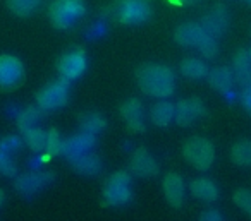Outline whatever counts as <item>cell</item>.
Here are the masks:
<instances>
[{
	"mask_svg": "<svg viewBox=\"0 0 251 221\" xmlns=\"http://www.w3.org/2000/svg\"><path fill=\"white\" fill-rule=\"evenodd\" d=\"M79 127H81V131L97 135L105 129V118L101 117L100 113L86 111V113L79 115Z\"/></svg>",
	"mask_w": 251,
	"mask_h": 221,
	"instance_id": "cell-24",
	"label": "cell"
},
{
	"mask_svg": "<svg viewBox=\"0 0 251 221\" xmlns=\"http://www.w3.org/2000/svg\"><path fill=\"white\" fill-rule=\"evenodd\" d=\"M205 29H203L201 24L198 22H186V24H181L176 31V42L182 46H195L200 43V40L205 35Z\"/></svg>",
	"mask_w": 251,
	"mask_h": 221,
	"instance_id": "cell-17",
	"label": "cell"
},
{
	"mask_svg": "<svg viewBox=\"0 0 251 221\" xmlns=\"http://www.w3.org/2000/svg\"><path fill=\"white\" fill-rule=\"evenodd\" d=\"M164 194L165 199L171 206L174 207H181L184 204V196H186V187H184V180L181 175L177 173H167L164 177Z\"/></svg>",
	"mask_w": 251,
	"mask_h": 221,
	"instance_id": "cell-14",
	"label": "cell"
},
{
	"mask_svg": "<svg viewBox=\"0 0 251 221\" xmlns=\"http://www.w3.org/2000/svg\"><path fill=\"white\" fill-rule=\"evenodd\" d=\"M25 79L21 60L12 55H0V91H11Z\"/></svg>",
	"mask_w": 251,
	"mask_h": 221,
	"instance_id": "cell-7",
	"label": "cell"
},
{
	"mask_svg": "<svg viewBox=\"0 0 251 221\" xmlns=\"http://www.w3.org/2000/svg\"><path fill=\"white\" fill-rule=\"evenodd\" d=\"M97 146V135L90 134V132H77V134L71 135L69 139H66L64 142V156H67L69 159L76 158V156L88 153Z\"/></svg>",
	"mask_w": 251,
	"mask_h": 221,
	"instance_id": "cell-11",
	"label": "cell"
},
{
	"mask_svg": "<svg viewBox=\"0 0 251 221\" xmlns=\"http://www.w3.org/2000/svg\"><path fill=\"white\" fill-rule=\"evenodd\" d=\"M232 72L236 81L241 86H250L251 84V59L246 50H239L234 55L232 60Z\"/></svg>",
	"mask_w": 251,
	"mask_h": 221,
	"instance_id": "cell-18",
	"label": "cell"
},
{
	"mask_svg": "<svg viewBox=\"0 0 251 221\" xmlns=\"http://www.w3.org/2000/svg\"><path fill=\"white\" fill-rule=\"evenodd\" d=\"M121 115L126 118L133 132H145V107L140 100L131 98V100L124 101L121 105Z\"/></svg>",
	"mask_w": 251,
	"mask_h": 221,
	"instance_id": "cell-15",
	"label": "cell"
},
{
	"mask_svg": "<svg viewBox=\"0 0 251 221\" xmlns=\"http://www.w3.org/2000/svg\"><path fill=\"white\" fill-rule=\"evenodd\" d=\"M112 14L122 24H141L151 16L148 0H117L112 5Z\"/></svg>",
	"mask_w": 251,
	"mask_h": 221,
	"instance_id": "cell-3",
	"label": "cell"
},
{
	"mask_svg": "<svg viewBox=\"0 0 251 221\" xmlns=\"http://www.w3.org/2000/svg\"><path fill=\"white\" fill-rule=\"evenodd\" d=\"M208 83H210V86L219 91V93L230 94L232 93L234 83H236V77H234V72L229 67H215V69L208 74Z\"/></svg>",
	"mask_w": 251,
	"mask_h": 221,
	"instance_id": "cell-16",
	"label": "cell"
},
{
	"mask_svg": "<svg viewBox=\"0 0 251 221\" xmlns=\"http://www.w3.org/2000/svg\"><path fill=\"white\" fill-rule=\"evenodd\" d=\"M189 190H191L193 197L203 200V202H213L219 197V189L217 185L208 178H198L193 180L191 185H189Z\"/></svg>",
	"mask_w": 251,
	"mask_h": 221,
	"instance_id": "cell-20",
	"label": "cell"
},
{
	"mask_svg": "<svg viewBox=\"0 0 251 221\" xmlns=\"http://www.w3.org/2000/svg\"><path fill=\"white\" fill-rule=\"evenodd\" d=\"M40 5H42V0H7L9 11L19 18H28L35 14Z\"/></svg>",
	"mask_w": 251,
	"mask_h": 221,
	"instance_id": "cell-25",
	"label": "cell"
},
{
	"mask_svg": "<svg viewBox=\"0 0 251 221\" xmlns=\"http://www.w3.org/2000/svg\"><path fill=\"white\" fill-rule=\"evenodd\" d=\"M181 72L184 77L193 81L203 79V77L208 76V67L203 60L195 59V57H188L181 62Z\"/></svg>",
	"mask_w": 251,
	"mask_h": 221,
	"instance_id": "cell-21",
	"label": "cell"
},
{
	"mask_svg": "<svg viewBox=\"0 0 251 221\" xmlns=\"http://www.w3.org/2000/svg\"><path fill=\"white\" fill-rule=\"evenodd\" d=\"M205 115V105L198 100V98H188V100H181L176 105V113L174 118L177 125L181 127H189L195 124L198 118Z\"/></svg>",
	"mask_w": 251,
	"mask_h": 221,
	"instance_id": "cell-10",
	"label": "cell"
},
{
	"mask_svg": "<svg viewBox=\"0 0 251 221\" xmlns=\"http://www.w3.org/2000/svg\"><path fill=\"white\" fill-rule=\"evenodd\" d=\"M105 202L108 206H124L131 200V177L126 172H115L108 178L103 190Z\"/></svg>",
	"mask_w": 251,
	"mask_h": 221,
	"instance_id": "cell-6",
	"label": "cell"
},
{
	"mask_svg": "<svg viewBox=\"0 0 251 221\" xmlns=\"http://www.w3.org/2000/svg\"><path fill=\"white\" fill-rule=\"evenodd\" d=\"M230 158L239 166H251V141H241L234 144Z\"/></svg>",
	"mask_w": 251,
	"mask_h": 221,
	"instance_id": "cell-26",
	"label": "cell"
},
{
	"mask_svg": "<svg viewBox=\"0 0 251 221\" xmlns=\"http://www.w3.org/2000/svg\"><path fill=\"white\" fill-rule=\"evenodd\" d=\"M131 172L141 178L155 177L158 173V163L145 148H138L131 156Z\"/></svg>",
	"mask_w": 251,
	"mask_h": 221,
	"instance_id": "cell-13",
	"label": "cell"
},
{
	"mask_svg": "<svg viewBox=\"0 0 251 221\" xmlns=\"http://www.w3.org/2000/svg\"><path fill=\"white\" fill-rule=\"evenodd\" d=\"M64 142L66 139L60 137V134L52 129V131L47 132V144H45V151L49 153L50 156H60L64 155Z\"/></svg>",
	"mask_w": 251,
	"mask_h": 221,
	"instance_id": "cell-28",
	"label": "cell"
},
{
	"mask_svg": "<svg viewBox=\"0 0 251 221\" xmlns=\"http://www.w3.org/2000/svg\"><path fill=\"white\" fill-rule=\"evenodd\" d=\"M19 149H21V139L18 135H5L4 139H0V151L16 155Z\"/></svg>",
	"mask_w": 251,
	"mask_h": 221,
	"instance_id": "cell-32",
	"label": "cell"
},
{
	"mask_svg": "<svg viewBox=\"0 0 251 221\" xmlns=\"http://www.w3.org/2000/svg\"><path fill=\"white\" fill-rule=\"evenodd\" d=\"M241 103H243L244 108L251 113V84L250 86L243 88V93H241Z\"/></svg>",
	"mask_w": 251,
	"mask_h": 221,
	"instance_id": "cell-33",
	"label": "cell"
},
{
	"mask_svg": "<svg viewBox=\"0 0 251 221\" xmlns=\"http://www.w3.org/2000/svg\"><path fill=\"white\" fill-rule=\"evenodd\" d=\"M234 202L239 209H243L248 216H251V190L239 189L234 192Z\"/></svg>",
	"mask_w": 251,
	"mask_h": 221,
	"instance_id": "cell-31",
	"label": "cell"
},
{
	"mask_svg": "<svg viewBox=\"0 0 251 221\" xmlns=\"http://www.w3.org/2000/svg\"><path fill=\"white\" fill-rule=\"evenodd\" d=\"M88 66L86 55H84L83 50H73V52L64 53L62 57L57 62V72L62 79L73 81L77 79L84 74Z\"/></svg>",
	"mask_w": 251,
	"mask_h": 221,
	"instance_id": "cell-8",
	"label": "cell"
},
{
	"mask_svg": "<svg viewBox=\"0 0 251 221\" xmlns=\"http://www.w3.org/2000/svg\"><path fill=\"white\" fill-rule=\"evenodd\" d=\"M53 180L52 172H33L19 175L14 180V187L21 196H33L38 190L45 189L50 182Z\"/></svg>",
	"mask_w": 251,
	"mask_h": 221,
	"instance_id": "cell-9",
	"label": "cell"
},
{
	"mask_svg": "<svg viewBox=\"0 0 251 221\" xmlns=\"http://www.w3.org/2000/svg\"><path fill=\"white\" fill-rule=\"evenodd\" d=\"M71 165H73V168L76 170L77 173H81V175H88V177L97 175V173H100V170H101L100 158H98L97 155H93L91 151L83 153V155L73 158L71 159Z\"/></svg>",
	"mask_w": 251,
	"mask_h": 221,
	"instance_id": "cell-19",
	"label": "cell"
},
{
	"mask_svg": "<svg viewBox=\"0 0 251 221\" xmlns=\"http://www.w3.org/2000/svg\"><path fill=\"white\" fill-rule=\"evenodd\" d=\"M4 200H5V194H4V190L0 189V206L4 204Z\"/></svg>",
	"mask_w": 251,
	"mask_h": 221,
	"instance_id": "cell-35",
	"label": "cell"
},
{
	"mask_svg": "<svg viewBox=\"0 0 251 221\" xmlns=\"http://www.w3.org/2000/svg\"><path fill=\"white\" fill-rule=\"evenodd\" d=\"M201 220H205V221H219V220H222V214H220L217 209H210V211H205V213L201 214Z\"/></svg>",
	"mask_w": 251,
	"mask_h": 221,
	"instance_id": "cell-34",
	"label": "cell"
},
{
	"mask_svg": "<svg viewBox=\"0 0 251 221\" xmlns=\"http://www.w3.org/2000/svg\"><path fill=\"white\" fill-rule=\"evenodd\" d=\"M136 81L145 94L162 98V100L172 96L176 89L174 72L167 66H160V64L141 67L136 74Z\"/></svg>",
	"mask_w": 251,
	"mask_h": 221,
	"instance_id": "cell-1",
	"label": "cell"
},
{
	"mask_svg": "<svg viewBox=\"0 0 251 221\" xmlns=\"http://www.w3.org/2000/svg\"><path fill=\"white\" fill-rule=\"evenodd\" d=\"M38 120H40V110L35 107H28V108H25V110H21L18 113V118H16L19 131H25V129H29V127H36Z\"/></svg>",
	"mask_w": 251,
	"mask_h": 221,
	"instance_id": "cell-27",
	"label": "cell"
},
{
	"mask_svg": "<svg viewBox=\"0 0 251 221\" xmlns=\"http://www.w3.org/2000/svg\"><path fill=\"white\" fill-rule=\"evenodd\" d=\"M67 100H69V84L62 77H60V81L43 86L36 93V103H38L40 110H59L64 105H67Z\"/></svg>",
	"mask_w": 251,
	"mask_h": 221,
	"instance_id": "cell-5",
	"label": "cell"
},
{
	"mask_svg": "<svg viewBox=\"0 0 251 221\" xmlns=\"http://www.w3.org/2000/svg\"><path fill=\"white\" fill-rule=\"evenodd\" d=\"M200 24L203 26V29H205L208 35L219 38V36L224 35V33L227 31V28H229V12H227V9L224 7V5H215V7L203 18V21L200 22Z\"/></svg>",
	"mask_w": 251,
	"mask_h": 221,
	"instance_id": "cell-12",
	"label": "cell"
},
{
	"mask_svg": "<svg viewBox=\"0 0 251 221\" xmlns=\"http://www.w3.org/2000/svg\"><path fill=\"white\" fill-rule=\"evenodd\" d=\"M176 113V105L169 103V101H160L151 108V122H153L157 127H165L169 122L174 118Z\"/></svg>",
	"mask_w": 251,
	"mask_h": 221,
	"instance_id": "cell-22",
	"label": "cell"
},
{
	"mask_svg": "<svg viewBox=\"0 0 251 221\" xmlns=\"http://www.w3.org/2000/svg\"><path fill=\"white\" fill-rule=\"evenodd\" d=\"M86 12L83 0H53L49 9V18L55 28L67 29L74 26Z\"/></svg>",
	"mask_w": 251,
	"mask_h": 221,
	"instance_id": "cell-2",
	"label": "cell"
},
{
	"mask_svg": "<svg viewBox=\"0 0 251 221\" xmlns=\"http://www.w3.org/2000/svg\"><path fill=\"white\" fill-rule=\"evenodd\" d=\"M181 2H184V4H196L200 0H181Z\"/></svg>",
	"mask_w": 251,
	"mask_h": 221,
	"instance_id": "cell-36",
	"label": "cell"
},
{
	"mask_svg": "<svg viewBox=\"0 0 251 221\" xmlns=\"http://www.w3.org/2000/svg\"><path fill=\"white\" fill-rule=\"evenodd\" d=\"M182 155L184 159L193 166V168L205 172L213 165L215 159V151H213V144L208 139L203 137H193L182 148Z\"/></svg>",
	"mask_w": 251,
	"mask_h": 221,
	"instance_id": "cell-4",
	"label": "cell"
},
{
	"mask_svg": "<svg viewBox=\"0 0 251 221\" xmlns=\"http://www.w3.org/2000/svg\"><path fill=\"white\" fill-rule=\"evenodd\" d=\"M23 139L25 142L29 146V149H33L35 153H42L45 151V144H47V132H43L40 127H29L21 131Z\"/></svg>",
	"mask_w": 251,
	"mask_h": 221,
	"instance_id": "cell-23",
	"label": "cell"
},
{
	"mask_svg": "<svg viewBox=\"0 0 251 221\" xmlns=\"http://www.w3.org/2000/svg\"><path fill=\"white\" fill-rule=\"evenodd\" d=\"M248 53H250V59H251V50H250V52H248Z\"/></svg>",
	"mask_w": 251,
	"mask_h": 221,
	"instance_id": "cell-37",
	"label": "cell"
},
{
	"mask_svg": "<svg viewBox=\"0 0 251 221\" xmlns=\"http://www.w3.org/2000/svg\"><path fill=\"white\" fill-rule=\"evenodd\" d=\"M16 172H18V165H16L12 155L0 151V175L2 177H14Z\"/></svg>",
	"mask_w": 251,
	"mask_h": 221,
	"instance_id": "cell-30",
	"label": "cell"
},
{
	"mask_svg": "<svg viewBox=\"0 0 251 221\" xmlns=\"http://www.w3.org/2000/svg\"><path fill=\"white\" fill-rule=\"evenodd\" d=\"M196 50L201 53L205 59H213L219 52V43H217V38L208 33L203 35V38L200 40V43L196 45Z\"/></svg>",
	"mask_w": 251,
	"mask_h": 221,
	"instance_id": "cell-29",
	"label": "cell"
}]
</instances>
